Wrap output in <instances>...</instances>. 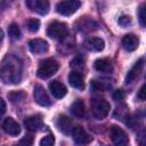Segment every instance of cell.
Here are the masks:
<instances>
[{
	"label": "cell",
	"instance_id": "25",
	"mask_svg": "<svg viewBox=\"0 0 146 146\" xmlns=\"http://www.w3.org/2000/svg\"><path fill=\"white\" fill-rule=\"evenodd\" d=\"M32 143H33V137L30 135H26L21 139V141L18 143V146H31Z\"/></svg>",
	"mask_w": 146,
	"mask_h": 146
},
{
	"label": "cell",
	"instance_id": "24",
	"mask_svg": "<svg viewBox=\"0 0 146 146\" xmlns=\"http://www.w3.org/2000/svg\"><path fill=\"white\" fill-rule=\"evenodd\" d=\"M55 138L52 135H47L40 140V146H54Z\"/></svg>",
	"mask_w": 146,
	"mask_h": 146
},
{
	"label": "cell",
	"instance_id": "23",
	"mask_svg": "<svg viewBox=\"0 0 146 146\" xmlns=\"http://www.w3.org/2000/svg\"><path fill=\"white\" fill-rule=\"evenodd\" d=\"M25 97V94L23 91H13L8 95V98L10 99L11 103H17V102H21L23 100Z\"/></svg>",
	"mask_w": 146,
	"mask_h": 146
},
{
	"label": "cell",
	"instance_id": "29",
	"mask_svg": "<svg viewBox=\"0 0 146 146\" xmlns=\"http://www.w3.org/2000/svg\"><path fill=\"white\" fill-rule=\"evenodd\" d=\"M145 89H146V86L143 84V87H141V88L139 89V91H138V98L141 99V100L145 99Z\"/></svg>",
	"mask_w": 146,
	"mask_h": 146
},
{
	"label": "cell",
	"instance_id": "30",
	"mask_svg": "<svg viewBox=\"0 0 146 146\" xmlns=\"http://www.w3.org/2000/svg\"><path fill=\"white\" fill-rule=\"evenodd\" d=\"M6 112V103L2 98H0V116Z\"/></svg>",
	"mask_w": 146,
	"mask_h": 146
},
{
	"label": "cell",
	"instance_id": "9",
	"mask_svg": "<svg viewBox=\"0 0 146 146\" xmlns=\"http://www.w3.org/2000/svg\"><path fill=\"white\" fill-rule=\"evenodd\" d=\"M72 137H73V139H74L75 143L81 144V145L88 144L91 140V137L88 135V132L82 127H75L72 130Z\"/></svg>",
	"mask_w": 146,
	"mask_h": 146
},
{
	"label": "cell",
	"instance_id": "12",
	"mask_svg": "<svg viewBox=\"0 0 146 146\" xmlns=\"http://www.w3.org/2000/svg\"><path fill=\"white\" fill-rule=\"evenodd\" d=\"M24 125H25L26 130H29L31 132H35V131L40 130V128L42 127V117H41V115H32V116L27 117L24 121Z\"/></svg>",
	"mask_w": 146,
	"mask_h": 146
},
{
	"label": "cell",
	"instance_id": "4",
	"mask_svg": "<svg viewBox=\"0 0 146 146\" xmlns=\"http://www.w3.org/2000/svg\"><path fill=\"white\" fill-rule=\"evenodd\" d=\"M110 136L115 146H128L129 138L124 130L117 125H112L110 129Z\"/></svg>",
	"mask_w": 146,
	"mask_h": 146
},
{
	"label": "cell",
	"instance_id": "6",
	"mask_svg": "<svg viewBox=\"0 0 146 146\" xmlns=\"http://www.w3.org/2000/svg\"><path fill=\"white\" fill-rule=\"evenodd\" d=\"M110 110H111V105L110 103H107L106 100L104 99H98V100H95L91 105V112H92V115L98 119V120H102L104 117L107 116V114L110 113Z\"/></svg>",
	"mask_w": 146,
	"mask_h": 146
},
{
	"label": "cell",
	"instance_id": "18",
	"mask_svg": "<svg viewBox=\"0 0 146 146\" xmlns=\"http://www.w3.org/2000/svg\"><path fill=\"white\" fill-rule=\"evenodd\" d=\"M56 124H57V128H58L62 132H64L65 135L70 133V132L73 130L72 121H71L67 116H65V115H59L58 119H57V121H56Z\"/></svg>",
	"mask_w": 146,
	"mask_h": 146
},
{
	"label": "cell",
	"instance_id": "13",
	"mask_svg": "<svg viewBox=\"0 0 146 146\" xmlns=\"http://www.w3.org/2000/svg\"><path fill=\"white\" fill-rule=\"evenodd\" d=\"M143 67H144V58H140L138 62L135 63V65H133V66L130 68V71L128 72L127 78H125L127 83H131L132 81H135V80L139 76V74L141 73Z\"/></svg>",
	"mask_w": 146,
	"mask_h": 146
},
{
	"label": "cell",
	"instance_id": "27",
	"mask_svg": "<svg viewBox=\"0 0 146 146\" xmlns=\"http://www.w3.org/2000/svg\"><path fill=\"white\" fill-rule=\"evenodd\" d=\"M119 24L122 26V27H127L128 25H130L131 24V18L129 17V16H125V15H123V16H121L120 18H119Z\"/></svg>",
	"mask_w": 146,
	"mask_h": 146
},
{
	"label": "cell",
	"instance_id": "1",
	"mask_svg": "<svg viewBox=\"0 0 146 146\" xmlns=\"http://www.w3.org/2000/svg\"><path fill=\"white\" fill-rule=\"evenodd\" d=\"M23 75V63L13 54H7L0 63V80L6 84H17Z\"/></svg>",
	"mask_w": 146,
	"mask_h": 146
},
{
	"label": "cell",
	"instance_id": "28",
	"mask_svg": "<svg viewBox=\"0 0 146 146\" xmlns=\"http://www.w3.org/2000/svg\"><path fill=\"white\" fill-rule=\"evenodd\" d=\"M113 98H114L115 100H123V98H124V92H123L122 90H116V91L114 92V95H113Z\"/></svg>",
	"mask_w": 146,
	"mask_h": 146
},
{
	"label": "cell",
	"instance_id": "8",
	"mask_svg": "<svg viewBox=\"0 0 146 146\" xmlns=\"http://www.w3.org/2000/svg\"><path fill=\"white\" fill-rule=\"evenodd\" d=\"M26 6L34 13L46 15L49 11V2L46 0H27Z\"/></svg>",
	"mask_w": 146,
	"mask_h": 146
},
{
	"label": "cell",
	"instance_id": "10",
	"mask_svg": "<svg viewBox=\"0 0 146 146\" xmlns=\"http://www.w3.org/2000/svg\"><path fill=\"white\" fill-rule=\"evenodd\" d=\"M2 128L5 130L6 133L10 135V136H17L21 132V127L19 124L13 119V117H7L5 119L3 123H2Z\"/></svg>",
	"mask_w": 146,
	"mask_h": 146
},
{
	"label": "cell",
	"instance_id": "21",
	"mask_svg": "<svg viewBox=\"0 0 146 146\" xmlns=\"http://www.w3.org/2000/svg\"><path fill=\"white\" fill-rule=\"evenodd\" d=\"M8 33H9V36L13 39V40H18L19 38H21V30H19V27H18V25L17 24H15V23H13V24H10L9 25V27H8Z\"/></svg>",
	"mask_w": 146,
	"mask_h": 146
},
{
	"label": "cell",
	"instance_id": "20",
	"mask_svg": "<svg viewBox=\"0 0 146 146\" xmlns=\"http://www.w3.org/2000/svg\"><path fill=\"white\" fill-rule=\"evenodd\" d=\"M71 112L76 117H82L84 115V104L81 99H76L71 105Z\"/></svg>",
	"mask_w": 146,
	"mask_h": 146
},
{
	"label": "cell",
	"instance_id": "26",
	"mask_svg": "<svg viewBox=\"0 0 146 146\" xmlns=\"http://www.w3.org/2000/svg\"><path fill=\"white\" fill-rule=\"evenodd\" d=\"M138 16H139V22H140L141 26L144 27V26H145V3H143V5L139 7Z\"/></svg>",
	"mask_w": 146,
	"mask_h": 146
},
{
	"label": "cell",
	"instance_id": "2",
	"mask_svg": "<svg viewBox=\"0 0 146 146\" xmlns=\"http://www.w3.org/2000/svg\"><path fill=\"white\" fill-rule=\"evenodd\" d=\"M58 68H59V64L55 59L48 58V59H44L40 63L39 68L36 71V74L41 79H48V78L52 76L58 71Z\"/></svg>",
	"mask_w": 146,
	"mask_h": 146
},
{
	"label": "cell",
	"instance_id": "19",
	"mask_svg": "<svg viewBox=\"0 0 146 146\" xmlns=\"http://www.w3.org/2000/svg\"><path fill=\"white\" fill-rule=\"evenodd\" d=\"M68 82H70V84L73 88H76V89H83L84 88L82 75L79 72H76V71H73V72L70 73V75H68Z\"/></svg>",
	"mask_w": 146,
	"mask_h": 146
},
{
	"label": "cell",
	"instance_id": "5",
	"mask_svg": "<svg viewBox=\"0 0 146 146\" xmlns=\"http://www.w3.org/2000/svg\"><path fill=\"white\" fill-rule=\"evenodd\" d=\"M80 6H81V3L78 0H66V1L58 2L56 6V10L58 14H60L63 16H70V15L74 14L79 9Z\"/></svg>",
	"mask_w": 146,
	"mask_h": 146
},
{
	"label": "cell",
	"instance_id": "31",
	"mask_svg": "<svg viewBox=\"0 0 146 146\" xmlns=\"http://www.w3.org/2000/svg\"><path fill=\"white\" fill-rule=\"evenodd\" d=\"M2 36H3V33H2V31L0 30V41L2 40Z\"/></svg>",
	"mask_w": 146,
	"mask_h": 146
},
{
	"label": "cell",
	"instance_id": "15",
	"mask_svg": "<svg viewBox=\"0 0 146 146\" xmlns=\"http://www.w3.org/2000/svg\"><path fill=\"white\" fill-rule=\"evenodd\" d=\"M138 43H139V40L138 38L135 35V34H125L122 39V46L125 50L128 51H133L137 49L138 47Z\"/></svg>",
	"mask_w": 146,
	"mask_h": 146
},
{
	"label": "cell",
	"instance_id": "7",
	"mask_svg": "<svg viewBox=\"0 0 146 146\" xmlns=\"http://www.w3.org/2000/svg\"><path fill=\"white\" fill-rule=\"evenodd\" d=\"M33 95H34V100L38 105L43 106V107H47V106L51 105V100H50L48 94L46 92L43 87H41L40 84H36L34 87V94Z\"/></svg>",
	"mask_w": 146,
	"mask_h": 146
},
{
	"label": "cell",
	"instance_id": "11",
	"mask_svg": "<svg viewBox=\"0 0 146 146\" xmlns=\"http://www.w3.org/2000/svg\"><path fill=\"white\" fill-rule=\"evenodd\" d=\"M29 48L33 54H43L48 50V42L42 39H33L29 42Z\"/></svg>",
	"mask_w": 146,
	"mask_h": 146
},
{
	"label": "cell",
	"instance_id": "3",
	"mask_svg": "<svg viewBox=\"0 0 146 146\" xmlns=\"http://www.w3.org/2000/svg\"><path fill=\"white\" fill-rule=\"evenodd\" d=\"M68 33V27L66 23L63 22H51L47 29V34L48 36L52 38V39H63L67 35Z\"/></svg>",
	"mask_w": 146,
	"mask_h": 146
},
{
	"label": "cell",
	"instance_id": "22",
	"mask_svg": "<svg viewBox=\"0 0 146 146\" xmlns=\"http://www.w3.org/2000/svg\"><path fill=\"white\" fill-rule=\"evenodd\" d=\"M26 27L30 32H36L40 27V21L36 18H30L26 22Z\"/></svg>",
	"mask_w": 146,
	"mask_h": 146
},
{
	"label": "cell",
	"instance_id": "17",
	"mask_svg": "<svg viewBox=\"0 0 146 146\" xmlns=\"http://www.w3.org/2000/svg\"><path fill=\"white\" fill-rule=\"evenodd\" d=\"M49 89H50L51 94L55 96V98H58L59 99V98H63L66 95V88H65V86L62 82L57 81V80L50 82Z\"/></svg>",
	"mask_w": 146,
	"mask_h": 146
},
{
	"label": "cell",
	"instance_id": "16",
	"mask_svg": "<svg viewBox=\"0 0 146 146\" xmlns=\"http://www.w3.org/2000/svg\"><path fill=\"white\" fill-rule=\"evenodd\" d=\"M96 71L102 73H111L113 71V64L108 58H98L94 64Z\"/></svg>",
	"mask_w": 146,
	"mask_h": 146
},
{
	"label": "cell",
	"instance_id": "14",
	"mask_svg": "<svg viewBox=\"0 0 146 146\" xmlns=\"http://www.w3.org/2000/svg\"><path fill=\"white\" fill-rule=\"evenodd\" d=\"M84 46L90 51H102L104 49V47H105V42L100 38L92 36V38H89V39L86 40Z\"/></svg>",
	"mask_w": 146,
	"mask_h": 146
}]
</instances>
